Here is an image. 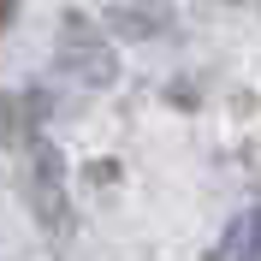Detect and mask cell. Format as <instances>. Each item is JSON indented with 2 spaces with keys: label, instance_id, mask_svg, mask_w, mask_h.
Returning <instances> with one entry per match:
<instances>
[{
  "label": "cell",
  "instance_id": "obj_2",
  "mask_svg": "<svg viewBox=\"0 0 261 261\" xmlns=\"http://www.w3.org/2000/svg\"><path fill=\"white\" fill-rule=\"evenodd\" d=\"M60 71H83V83H113V54L101 48V36L77 12L65 18V30H60Z\"/></svg>",
  "mask_w": 261,
  "mask_h": 261
},
{
  "label": "cell",
  "instance_id": "obj_5",
  "mask_svg": "<svg viewBox=\"0 0 261 261\" xmlns=\"http://www.w3.org/2000/svg\"><path fill=\"white\" fill-rule=\"evenodd\" d=\"M6 24H12V0H0V30H6Z\"/></svg>",
  "mask_w": 261,
  "mask_h": 261
},
{
  "label": "cell",
  "instance_id": "obj_4",
  "mask_svg": "<svg viewBox=\"0 0 261 261\" xmlns=\"http://www.w3.org/2000/svg\"><path fill=\"white\" fill-rule=\"evenodd\" d=\"M220 255H261V208L231 220V231L220 238Z\"/></svg>",
  "mask_w": 261,
  "mask_h": 261
},
{
  "label": "cell",
  "instance_id": "obj_3",
  "mask_svg": "<svg viewBox=\"0 0 261 261\" xmlns=\"http://www.w3.org/2000/svg\"><path fill=\"white\" fill-rule=\"evenodd\" d=\"M42 113H48V95H42V89H12V95H0V143L36 137V119Z\"/></svg>",
  "mask_w": 261,
  "mask_h": 261
},
{
  "label": "cell",
  "instance_id": "obj_1",
  "mask_svg": "<svg viewBox=\"0 0 261 261\" xmlns=\"http://www.w3.org/2000/svg\"><path fill=\"white\" fill-rule=\"evenodd\" d=\"M30 202L36 214L48 220V231H71V208H65V161H60V148L48 143H36V161H30Z\"/></svg>",
  "mask_w": 261,
  "mask_h": 261
}]
</instances>
